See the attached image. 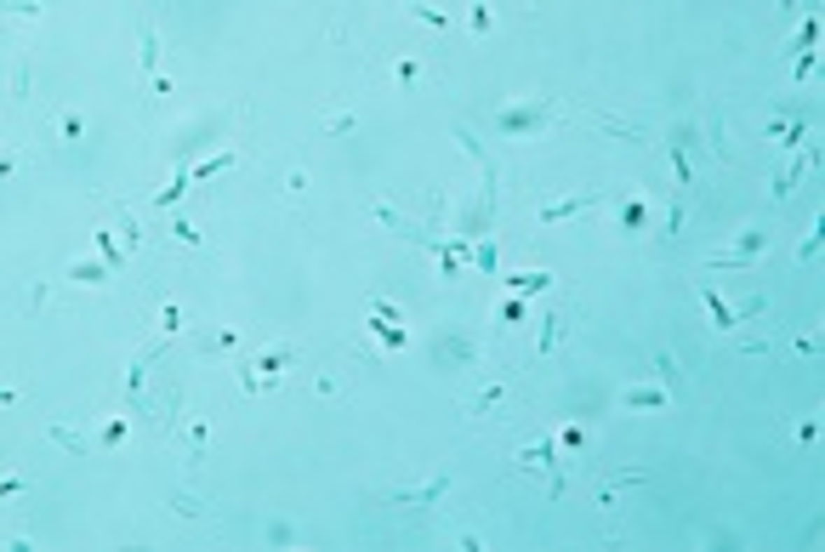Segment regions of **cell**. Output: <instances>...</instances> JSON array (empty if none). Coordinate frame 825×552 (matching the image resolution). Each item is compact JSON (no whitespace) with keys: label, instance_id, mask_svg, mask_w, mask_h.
<instances>
[{"label":"cell","instance_id":"1","mask_svg":"<svg viewBox=\"0 0 825 552\" xmlns=\"http://www.w3.org/2000/svg\"><path fill=\"white\" fill-rule=\"evenodd\" d=\"M706 308H712V319H717V325H734V313H728V308L717 302V296H712V290H706Z\"/></svg>","mask_w":825,"mask_h":552}]
</instances>
